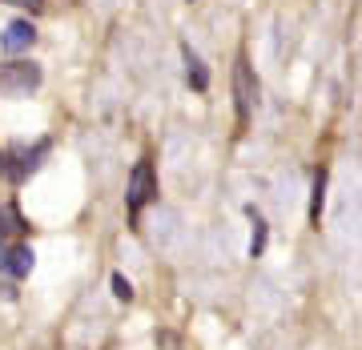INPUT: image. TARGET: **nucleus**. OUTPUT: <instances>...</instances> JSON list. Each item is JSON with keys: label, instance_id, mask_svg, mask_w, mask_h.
<instances>
[{"label": "nucleus", "instance_id": "obj_10", "mask_svg": "<svg viewBox=\"0 0 362 350\" xmlns=\"http://www.w3.org/2000/svg\"><path fill=\"white\" fill-rule=\"evenodd\" d=\"M322 206H326V169H318L314 173V194H310V221L314 226L322 218Z\"/></svg>", "mask_w": 362, "mask_h": 350}, {"label": "nucleus", "instance_id": "obj_9", "mask_svg": "<svg viewBox=\"0 0 362 350\" xmlns=\"http://www.w3.org/2000/svg\"><path fill=\"white\" fill-rule=\"evenodd\" d=\"M185 77H189V85H194L197 93H206V89H209V69L202 65V57H197L189 45H185Z\"/></svg>", "mask_w": 362, "mask_h": 350}, {"label": "nucleus", "instance_id": "obj_8", "mask_svg": "<svg viewBox=\"0 0 362 350\" xmlns=\"http://www.w3.org/2000/svg\"><path fill=\"white\" fill-rule=\"evenodd\" d=\"M250 221H254V233H250V258H262L266 254V238H270V226H266V218H262L254 206H246Z\"/></svg>", "mask_w": 362, "mask_h": 350}, {"label": "nucleus", "instance_id": "obj_4", "mask_svg": "<svg viewBox=\"0 0 362 350\" xmlns=\"http://www.w3.org/2000/svg\"><path fill=\"white\" fill-rule=\"evenodd\" d=\"M33 266H37V254H33V246L28 242H8V246H0V274L4 278H28L33 274Z\"/></svg>", "mask_w": 362, "mask_h": 350}, {"label": "nucleus", "instance_id": "obj_3", "mask_svg": "<svg viewBox=\"0 0 362 350\" xmlns=\"http://www.w3.org/2000/svg\"><path fill=\"white\" fill-rule=\"evenodd\" d=\"M233 101H238V125H246L254 113V101H258V81L250 73L246 57H238V65H233Z\"/></svg>", "mask_w": 362, "mask_h": 350}, {"label": "nucleus", "instance_id": "obj_1", "mask_svg": "<svg viewBox=\"0 0 362 350\" xmlns=\"http://www.w3.org/2000/svg\"><path fill=\"white\" fill-rule=\"evenodd\" d=\"M157 197V173H153V161L149 157H141L137 165L129 169V185H125V206H129V214L137 218L149 202Z\"/></svg>", "mask_w": 362, "mask_h": 350}, {"label": "nucleus", "instance_id": "obj_2", "mask_svg": "<svg viewBox=\"0 0 362 350\" xmlns=\"http://www.w3.org/2000/svg\"><path fill=\"white\" fill-rule=\"evenodd\" d=\"M40 81H45V73L37 61H4L0 65V93H33L40 89Z\"/></svg>", "mask_w": 362, "mask_h": 350}, {"label": "nucleus", "instance_id": "obj_5", "mask_svg": "<svg viewBox=\"0 0 362 350\" xmlns=\"http://www.w3.org/2000/svg\"><path fill=\"white\" fill-rule=\"evenodd\" d=\"M37 45V25L33 21H13V25L4 28V37H0V49L16 57V52H28Z\"/></svg>", "mask_w": 362, "mask_h": 350}, {"label": "nucleus", "instance_id": "obj_6", "mask_svg": "<svg viewBox=\"0 0 362 350\" xmlns=\"http://www.w3.org/2000/svg\"><path fill=\"white\" fill-rule=\"evenodd\" d=\"M45 153H49V141H37L33 149H21L16 157H8V177H13V182H25L28 173H37Z\"/></svg>", "mask_w": 362, "mask_h": 350}, {"label": "nucleus", "instance_id": "obj_13", "mask_svg": "<svg viewBox=\"0 0 362 350\" xmlns=\"http://www.w3.org/2000/svg\"><path fill=\"white\" fill-rule=\"evenodd\" d=\"M21 4H45V0H21Z\"/></svg>", "mask_w": 362, "mask_h": 350}, {"label": "nucleus", "instance_id": "obj_12", "mask_svg": "<svg viewBox=\"0 0 362 350\" xmlns=\"http://www.w3.org/2000/svg\"><path fill=\"white\" fill-rule=\"evenodd\" d=\"M0 177H8V153L0 149Z\"/></svg>", "mask_w": 362, "mask_h": 350}, {"label": "nucleus", "instance_id": "obj_7", "mask_svg": "<svg viewBox=\"0 0 362 350\" xmlns=\"http://www.w3.org/2000/svg\"><path fill=\"white\" fill-rule=\"evenodd\" d=\"M28 233V221L21 218V209L16 206H0V246H8L13 238Z\"/></svg>", "mask_w": 362, "mask_h": 350}, {"label": "nucleus", "instance_id": "obj_11", "mask_svg": "<svg viewBox=\"0 0 362 350\" xmlns=\"http://www.w3.org/2000/svg\"><path fill=\"white\" fill-rule=\"evenodd\" d=\"M113 294L121 302H133V282L125 278V274H113Z\"/></svg>", "mask_w": 362, "mask_h": 350}]
</instances>
